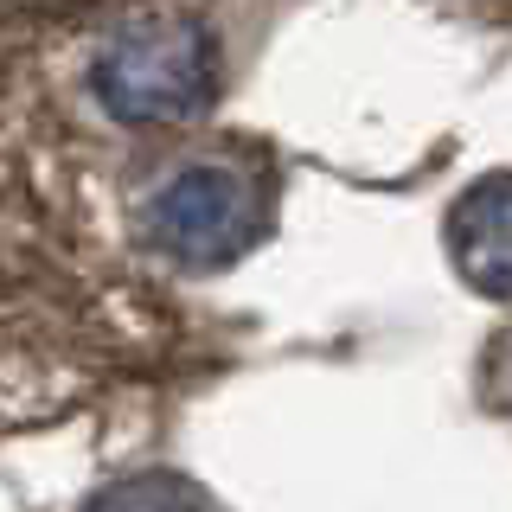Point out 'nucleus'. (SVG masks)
Here are the masks:
<instances>
[{
	"mask_svg": "<svg viewBox=\"0 0 512 512\" xmlns=\"http://www.w3.org/2000/svg\"><path fill=\"white\" fill-rule=\"evenodd\" d=\"M263 212L269 199L256 173L199 160L148 199V244L186 269H218L263 237Z\"/></svg>",
	"mask_w": 512,
	"mask_h": 512,
	"instance_id": "nucleus-2",
	"label": "nucleus"
},
{
	"mask_svg": "<svg viewBox=\"0 0 512 512\" xmlns=\"http://www.w3.org/2000/svg\"><path fill=\"white\" fill-rule=\"evenodd\" d=\"M493 384H500V404L512 410V340L493 352Z\"/></svg>",
	"mask_w": 512,
	"mask_h": 512,
	"instance_id": "nucleus-4",
	"label": "nucleus"
},
{
	"mask_svg": "<svg viewBox=\"0 0 512 512\" xmlns=\"http://www.w3.org/2000/svg\"><path fill=\"white\" fill-rule=\"evenodd\" d=\"M448 256L480 295L512 301V173L468 186L448 212Z\"/></svg>",
	"mask_w": 512,
	"mask_h": 512,
	"instance_id": "nucleus-3",
	"label": "nucleus"
},
{
	"mask_svg": "<svg viewBox=\"0 0 512 512\" xmlns=\"http://www.w3.org/2000/svg\"><path fill=\"white\" fill-rule=\"evenodd\" d=\"M90 84H96V103L116 122H135V128L186 122L212 103V84H218L212 32L199 20H186V13L135 20L103 45Z\"/></svg>",
	"mask_w": 512,
	"mask_h": 512,
	"instance_id": "nucleus-1",
	"label": "nucleus"
}]
</instances>
